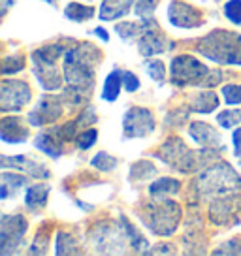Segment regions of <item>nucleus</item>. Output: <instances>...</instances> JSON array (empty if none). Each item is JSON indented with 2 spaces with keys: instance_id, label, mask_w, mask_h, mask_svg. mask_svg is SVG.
Instances as JSON below:
<instances>
[{
  "instance_id": "obj_34",
  "label": "nucleus",
  "mask_w": 241,
  "mask_h": 256,
  "mask_svg": "<svg viewBox=\"0 0 241 256\" xmlns=\"http://www.w3.org/2000/svg\"><path fill=\"white\" fill-rule=\"evenodd\" d=\"M217 122L220 128L224 130H232L234 126L241 124V110H224V112L217 113Z\"/></svg>"
},
{
  "instance_id": "obj_9",
  "label": "nucleus",
  "mask_w": 241,
  "mask_h": 256,
  "mask_svg": "<svg viewBox=\"0 0 241 256\" xmlns=\"http://www.w3.org/2000/svg\"><path fill=\"white\" fill-rule=\"evenodd\" d=\"M28 230V220L23 215L4 213L0 218V254H17L24 247V234Z\"/></svg>"
},
{
  "instance_id": "obj_23",
  "label": "nucleus",
  "mask_w": 241,
  "mask_h": 256,
  "mask_svg": "<svg viewBox=\"0 0 241 256\" xmlns=\"http://www.w3.org/2000/svg\"><path fill=\"white\" fill-rule=\"evenodd\" d=\"M149 196L153 198H170L181 192V181L174 177H158L153 183H149Z\"/></svg>"
},
{
  "instance_id": "obj_1",
  "label": "nucleus",
  "mask_w": 241,
  "mask_h": 256,
  "mask_svg": "<svg viewBox=\"0 0 241 256\" xmlns=\"http://www.w3.org/2000/svg\"><path fill=\"white\" fill-rule=\"evenodd\" d=\"M102 60V51L88 42H78L74 48L66 49L62 56V76L68 87L90 92L94 87L96 68Z\"/></svg>"
},
{
  "instance_id": "obj_46",
  "label": "nucleus",
  "mask_w": 241,
  "mask_h": 256,
  "mask_svg": "<svg viewBox=\"0 0 241 256\" xmlns=\"http://www.w3.org/2000/svg\"><path fill=\"white\" fill-rule=\"evenodd\" d=\"M238 166H240V172H241V158H238Z\"/></svg>"
},
{
  "instance_id": "obj_29",
  "label": "nucleus",
  "mask_w": 241,
  "mask_h": 256,
  "mask_svg": "<svg viewBox=\"0 0 241 256\" xmlns=\"http://www.w3.org/2000/svg\"><path fill=\"white\" fill-rule=\"evenodd\" d=\"M117 166H119V158L106 151H98L90 158V168L98 170V172H104V174H112Z\"/></svg>"
},
{
  "instance_id": "obj_2",
  "label": "nucleus",
  "mask_w": 241,
  "mask_h": 256,
  "mask_svg": "<svg viewBox=\"0 0 241 256\" xmlns=\"http://www.w3.org/2000/svg\"><path fill=\"white\" fill-rule=\"evenodd\" d=\"M183 209L176 200L170 198H153L138 208V218L142 220L149 234L158 238H170L177 232L181 224Z\"/></svg>"
},
{
  "instance_id": "obj_30",
  "label": "nucleus",
  "mask_w": 241,
  "mask_h": 256,
  "mask_svg": "<svg viewBox=\"0 0 241 256\" xmlns=\"http://www.w3.org/2000/svg\"><path fill=\"white\" fill-rule=\"evenodd\" d=\"M158 4H160V0H136L134 14L140 21H151V19H154Z\"/></svg>"
},
{
  "instance_id": "obj_35",
  "label": "nucleus",
  "mask_w": 241,
  "mask_h": 256,
  "mask_svg": "<svg viewBox=\"0 0 241 256\" xmlns=\"http://www.w3.org/2000/svg\"><path fill=\"white\" fill-rule=\"evenodd\" d=\"M226 106H241V83H226L220 88Z\"/></svg>"
},
{
  "instance_id": "obj_14",
  "label": "nucleus",
  "mask_w": 241,
  "mask_h": 256,
  "mask_svg": "<svg viewBox=\"0 0 241 256\" xmlns=\"http://www.w3.org/2000/svg\"><path fill=\"white\" fill-rule=\"evenodd\" d=\"M166 17H168V23L172 26L183 28V30L198 28L206 23L200 10H196L192 4L183 2V0H172L168 10H166Z\"/></svg>"
},
{
  "instance_id": "obj_21",
  "label": "nucleus",
  "mask_w": 241,
  "mask_h": 256,
  "mask_svg": "<svg viewBox=\"0 0 241 256\" xmlns=\"http://www.w3.org/2000/svg\"><path fill=\"white\" fill-rule=\"evenodd\" d=\"M136 0H102L100 10H98V19L100 21H117L120 17H126L132 12V6Z\"/></svg>"
},
{
  "instance_id": "obj_45",
  "label": "nucleus",
  "mask_w": 241,
  "mask_h": 256,
  "mask_svg": "<svg viewBox=\"0 0 241 256\" xmlns=\"http://www.w3.org/2000/svg\"><path fill=\"white\" fill-rule=\"evenodd\" d=\"M44 2H48V4H51V6H55L56 0H44Z\"/></svg>"
},
{
  "instance_id": "obj_33",
  "label": "nucleus",
  "mask_w": 241,
  "mask_h": 256,
  "mask_svg": "<svg viewBox=\"0 0 241 256\" xmlns=\"http://www.w3.org/2000/svg\"><path fill=\"white\" fill-rule=\"evenodd\" d=\"M24 66H26V60L21 53H14V55H6L4 60H2V74L4 76H12V74L23 72Z\"/></svg>"
},
{
  "instance_id": "obj_17",
  "label": "nucleus",
  "mask_w": 241,
  "mask_h": 256,
  "mask_svg": "<svg viewBox=\"0 0 241 256\" xmlns=\"http://www.w3.org/2000/svg\"><path fill=\"white\" fill-rule=\"evenodd\" d=\"M30 138V128L17 113H4L0 120V140L4 144H24Z\"/></svg>"
},
{
  "instance_id": "obj_28",
  "label": "nucleus",
  "mask_w": 241,
  "mask_h": 256,
  "mask_svg": "<svg viewBox=\"0 0 241 256\" xmlns=\"http://www.w3.org/2000/svg\"><path fill=\"white\" fill-rule=\"evenodd\" d=\"M94 8L87 6V4H81V2H70L68 6H64V17L70 19L74 23H85L90 21L94 17Z\"/></svg>"
},
{
  "instance_id": "obj_7",
  "label": "nucleus",
  "mask_w": 241,
  "mask_h": 256,
  "mask_svg": "<svg viewBox=\"0 0 241 256\" xmlns=\"http://www.w3.org/2000/svg\"><path fill=\"white\" fill-rule=\"evenodd\" d=\"M153 156L179 174H194L198 170V154L183 142V138H168L153 152Z\"/></svg>"
},
{
  "instance_id": "obj_12",
  "label": "nucleus",
  "mask_w": 241,
  "mask_h": 256,
  "mask_svg": "<svg viewBox=\"0 0 241 256\" xmlns=\"http://www.w3.org/2000/svg\"><path fill=\"white\" fill-rule=\"evenodd\" d=\"M136 44L138 49H140V55L145 56V58L162 55V53H166V51L176 48V44L162 32V28L156 23V19L144 21V32H142V36H140V40Z\"/></svg>"
},
{
  "instance_id": "obj_3",
  "label": "nucleus",
  "mask_w": 241,
  "mask_h": 256,
  "mask_svg": "<svg viewBox=\"0 0 241 256\" xmlns=\"http://www.w3.org/2000/svg\"><path fill=\"white\" fill-rule=\"evenodd\" d=\"M194 188L202 198H220L241 190V174L234 170L232 164L218 160L206 168L194 181Z\"/></svg>"
},
{
  "instance_id": "obj_20",
  "label": "nucleus",
  "mask_w": 241,
  "mask_h": 256,
  "mask_svg": "<svg viewBox=\"0 0 241 256\" xmlns=\"http://www.w3.org/2000/svg\"><path fill=\"white\" fill-rule=\"evenodd\" d=\"M30 183V179L26 174H14V172H8V170H4L2 172V176H0V200L6 202L10 198H16L19 190L26 186V184Z\"/></svg>"
},
{
  "instance_id": "obj_36",
  "label": "nucleus",
  "mask_w": 241,
  "mask_h": 256,
  "mask_svg": "<svg viewBox=\"0 0 241 256\" xmlns=\"http://www.w3.org/2000/svg\"><path fill=\"white\" fill-rule=\"evenodd\" d=\"M222 14L232 24H241V0H226Z\"/></svg>"
},
{
  "instance_id": "obj_5",
  "label": "nucleus",
  "mask_w": 241,
  "mask_h": 256,
  "mask_svg": "<svg viewBox=\"0 0 241 256\" xmlns=\"http://www.w3.org/2000/svg\"><path fill=\"white\" fill-rule=\"evenodd\" d=\"M66 49L62 44H48L34 49L30 53V70L44 90H56L62 87L64 76L58 70V58L64 56Z\"/></svg>"
},
{
  "instance_id": "obj_47",
  "label": "nucleus",
  "mask_w": 241,
  "mask_h": 256,
  "mask_svg": "<svg viewBox=\"0 0 241 256\" xmlns=\"http://www.w3.org/2000/svg\"><path fill=\"white\" fill-rule=\"evenodd\" d=\"M215 2H220V0H215Z\"/></svg>"
},
{
  "instance_id": "obj_27",
  "label": "nucleus",
  "mask_w": 241,
  "mask_h": 256,
  "mask_svg": "<svg viewBox=\"0 0 241 256\" xmlns=\"http://www.w3.org/2000/svg\"><path fill=\"white\" fill-rule=\"evenodd\" d=\"M156 166H154L151 160H138L134 162L132 166H130V174H128V179L130 183H140V181H147V179H151V177L156 176Z\"/></svg>"
},
{
  "instance_id": "obj_43",
  "label": "nucleus",
  "mask_w": 241,
  "mask_h": 256,
  "mask_svg": "<svg viewBox=\"0 0 241 256\" xmlns=\"http://www.w3.org/2000/svg\"><path fill=\"white\" fill-rule=\"evenodd\" d=\"M92 34L98 36V38H100L102 42H106V44L110 42V34H108V30H106L104 26H96V28H92Z\"/></svg>"
},
{
  "instance_id": "obj_31",
  "label": "nucleus",
  "mask_w": 241,
  "mask_h": 256,
  "mask_svg": "<svg viewBox=\"0 0 241 256\" xmlns=\"http://www.w3.org/2000/svg\"><path fill=\"white\" fill-rule=\"evenodd\" d=\"M144 68H145V72H147V76L153 81H156L158 85H162V83L166 81V64L162 62V60L151 56V58L145 60Z\"/></svg>"
},
{
  "instance_id": "obj_41",
  "label": "nucleus",
  "mask_w": 241,
  "mask_h": 256,
  "mask_svg": "<svg viewBox=\"0 0 241 256\" xmlns=\"http://www.w3.org/2000/svg\"><path fill=\"white\" fill-rule=\"evenodd\" d=\"M220 81H222V72H220V70H211L209 76L206 78V81L202 83V87H206V88L215 87V85H218Z\"/></svg>"
},
{
  "instance_id": "obj_32",
  "label": "nucleus",
  "mask_w": 241,
  "mask_h": 256,
  "mask_svg": "<svg viewBox=\"0 0 241 256\" xmlns=\"http://www.w3.org/2000/svg\"><path fill=\"white\" fill-rule=\"evenodd\" d=\"M98 142V130L96 128H92V126H88V128H83L80 134L76 136V147L80 149V151H88L90 147H94Z\"/></svg>"
},
{
  "instance_id": "obj_40",
  "label": "nucleus",
  "mask_w": 241,
  "mask_h": 256,
  "mask_svg": "<svg viewBox=\"0 0 241 256\" xmlns=\"http://www.w3.org/2000/svg\"><path fill=\"white\" fill-rule=\"evenodd\" d=\"M122 87H124L126 92H136L142 87V81H140V78L134 72L122 70Z\"/></svg>"
},
{
  "instance_id": "obj_4",
  "label": "nucleus",
  "mask_w": 241,
  "mask_h": 256,
  "mask_svg": "<svg viewBox=\"0 0 241 256\" xmlns=\"http://www.w3.org/2000/svg\"><path fill=\"white\" fill-rule=\"evenodd\" d=\"M196 53L217 64L241 66V34L215 28L196 42Z\"/></svg>"
},
{
  "instance_id": "obj_8",
  "label": "nucleus",
  "mask_w": 241,
  "mask_h": 256,
  "mask_svg": "<svg viewBox=\"0 0 241 256\" xmlns=\"http://www.w3.org/2000/svg\"><path fill=\"white\" fill-rule=\"evenodd\" d=\"M213 68L204 64L194 55H176L170 62V81L176 87H188V85H200L206 81Z\"/></svg>"
},
{
  "instance_id": "obj_25",
  "label": "nucleus",
  "mask_w": 241,
  "mask_h": 256,
  "mask_svg": "<svg viewBox=\"0 0 241 256\" xmlns=\"http://www.w3.org/2000/svg\"><path fill=\"white\" fill-rule=\"evenodd\" d=\"M115 32L126 44H136L144 32V21H120L115 24Z\"/></svg>"
},
{
  "instance_id": "obj_19",
  "label": "nucleus",
  "mask_w": 241,
  "mask_h": 256,
  "mask_svg": "<svg viewBox=\"0 0 241 256\" xmlns=\"http://www.w3.org/2000/svg\"><path fill=\"white\" fill-rule=\"evenodd\" d=\"M220 100L215 94V90L211 88H202L188 96V110L190 113H200V115H209V113L217 112Z\"/></svg>"
},
{
  "instance_id": "obj_6",
  "label": "nucleus",
  "mask_w": 241,
  "mask_h": 256,
  "mask_svg": "<svg viewBox=\"0 0 241 256\" xmlns=\"http://www.w3.org/2000/svg\"><path fill=\"white\" fill-rule=\"evenodd\" d=\"M88 245L98 254H124L130 247L120 220H98L88 228Z\"/></svg>"
},
{
  "instance_id": "obj_16",
  "label": "nucleus",
  "mask_w": 241,
  "mask_h": 256,
  "mask_svg": "<svg viewBox=\"0 0 241 256\" xmlns=\"http://www.w3.org/2000/svg\"><path fill=\"white\" fill-rule=\"evenodd\" d=\"M0 166L2 170H16V172H23L32 179H49L51 172L46 164H42L38 160H32L26 154H4L0 160Z\"/></svg>"
},
{
  "instance_id": "obj_39",
  "label": "nucleus",
  "mask_w": 241,
  "mask_h": 256,
  "mask_svg": "<svg viewBox=\"0 0 241 256\" xmlns=\"http://www.w3.org/2000/svg\"><path fill=\"white\" fill-rule=\"evenodd\" d=\"M48 245H49L48 234L38 232L36 238H34V241L30 243V247H28V252H30V254H46V252H48Z\"/></svg>"
},
{
  "instance_id": "obj_42",
  "label": "nucleus",
  "mask_w": 241,
  "mask_h": 256,
  "mask_svg": "<svg viewBox=\"0 0 241 256\" xmlns=\"http://www.w3.org/2000/svg\"><path fill=\"white\" fill-rule=\"evenodd\" d=\"M232 144H234V156L241 158V126H238L232 134Z\"/></svg>"
},
{
  "instance_id": "obj_13",
  "label": "nucleus",
  "mask_w": 241,
  "mask_h": 256,
  "mask_svg": "<svg viewBox=\"0 0 241 256\" xmlns=\"http://www.w3.org/2000/svg\"><path fill=\"white\" fill-rule=\"evenodd\" d=\"M62 106H64V96L62 94H44L28 112V124L34 128L53 124L60 119Z\"/></svg>"
},
{
  "instance_id": "obj_24",
  "label": "nucleus",
  "mask_w": 241,
  "mask_h": 256,
  "mask_svg": "<svg viewBox=\"0 0 241 256\" xmlns=\"http://www.w3.org/2000/svg\"><path fill=\"white\" fill-rule=\"evenodd\" d=\"M122 87V70L113 68L112 72L106 76L104 85H102V100L104 102H115L120 94Z\"/></svg>"
},
{
  "instance_id": "obj_44",
  "label": "nucleus",
  "mask_w": 241,
  "mask_h": 256,
  "mask_svg": "<svg viewBox=\"0 0 241 256\" xmlns=\"http://www.w3.org/2000/svg\"><path fill=\"white\" fill-rule=\"evenodd\" d=\"M0 6H2V17H4L12 6H16V0H0Z\"/></svg>"
},
{
  "instance_id": "obj_37",
  "label": "nucleus",
  "mask_w": 241,
  "mask_h": 256,
  "mask_svg": "<svg viewBox=\"0 0 241 256\" xmlns=\"http://www.w3.org/2000/svg\"><path fill=\"white\" fill-rule=\"evenodd\" d=\"M213 254H241V238H230L228 241L224 243H220L215 250H213Z\"/></svg>"
},
{
  "instance_id": "obj_38",
  "label": "nucleus",
  "mask_w": 241,
  "mask_h": 256,
  "mask_svg": "<svg viewBox=\"0 0 241 256\" xmlns=\"http://www.w3.org/2000/svg\"><path fill=\"white\" fill-rule=\"evenodd\" d=\"M78 120V124L80 128H88V126H94L98 122V115H96V110L90 106V108H85L83 112H80V115L76 117Z\"/></svg>"
},
{
  "instance_id": "obj_15",
  "label": "nucleus",
  "mask_w": 241,
  "mask_h": 256,
  "mask_svg": "<svg viewBox=\"0 0 241 256\" xmlns=\"http://www.w3.org/2000/svg\"><path fill=\"white\" fill-rule=\"evenodd\" d=\"M188 136L194 144L200 147L202 151H224V145H222V136L215 126H211L204 120H192L188 122L186 128Z\"/></svg>"
},
{
  "instance_id": "obj_11",
  "label": "nucleus",
  "mask_w": 241,
  "mask_h": 256,
  "mask_svg": "<svg viewBox=\"0 0 241 256\" xmlns=\"http://www.w3.org/2000/svg\"><path fill=\"white\" fill-rule=\"evenodd\" d=\"M156 130L154 113L149 108L132 106L128 112L122 115V138L134 140V138H147Z\"/></svg>"
},
{
  "instance_id": "obj_26",
  "label": "nucleus",
  "mask_w": 241,
  "mask_h": 256,
  "mask_svg": "<svg viewBox=\"0 0 241 256\" xmlns=\"http://www.w3.org/2000/svg\"><path fill=\"white\" fill-rule=\"evenodd\" d=\"M80 243L72 232L58 230L55 240V254H80Z\"/></svg>"
},
{
  "instance_id": "obj_10",
  "label": "nucleus",
  "mask_w": 241,
  "mask_h": 256,
  "mask_svg": "<svg viewBox=\"0 0 241 256\" xmlns=\"http://www.w3.org/2000/svg\"><path fill=\"white\" fill-rule=\"evenodd\" d=\"M32 88L23 80H8L4 78L0 83V112L19 113L30 104Z\"/></svg>"
},
{
  "instance_id": "obj_18",
  "label": "nucleus",
  "mask_w": 241,
  "mask_h": 256,
  "mask_svg": "<svg viewBox=\"0 0 241 256\" xmlns=\"http://www.w3.org/2000/svg\"><path fill=\"white\" fill-rule=\"evenodd\" d=\"M32 144L38 151H42L44 154L51 156V158H58V156L64 154V142H62V138L58 136L55 126L38 132V136L34 138Z\"/></svg>"
},
{
  "instance_id": "obj_22",
  "label": "nucleus",
  "mask_w": 241,
  "mask_h": 256,
  "mask_svg": "<svg viewBox=\"0 0 241 256\" xmlns=\"http://www.w3.org/2000/svg\"><path fill=\"white\" fill-rule=\"evenodd\" d=\"M49 192H51V186L46 183L28 184L26 190H24V208L30 209L32 213L44 209L48 206Z\"/></svg>"
}]
</instances>
